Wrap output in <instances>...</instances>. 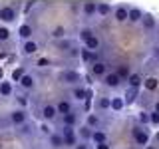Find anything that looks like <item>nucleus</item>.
Listing matches in <instances>:
<instances>
[{
	"instance_id": "obj_1",
	"label": "nucleus",
	"mask_w": 159,
	"mask_h": 149,
	"mask_svg": "<svg viewBox=\"0 0 159 149\" xmlns=\"http://www.w3.org/2000/svg\"><path fill=\"white\" fill-rule=\"evenodd\" d=\"M8 121H10V125H14V127L24 125V123H28V111L22 109V107L12 109V111L8 113Z\"/></svg>"
},
{
	"instance_id": "obj_2",
	"label": "nucleus",
	"mask_w": 159,
	"mask_h": 149,
	"mask_svg": "<svg viewBox=\"0 0 159 149\" xmlns=\"http://www.w3.org/2000/svg\"><path fill=\"white\" fill-rule=\"evenodd\" d=\"M60 133H62V137H64V147H76L78 143H80L78 131H76L74 127H64V125H62Z\"/></svg>"
},
{
	"instance_id": "obj_3",
	"label": "nucleus",
	"mask_w": 159,
	"mask_h": 149,
	"mask_svg": "<svg viewBox=\"0 0 159 149\" xmlns=\"http://www.w3.org/2000/svg\"><path fill=\"white\" fill-rule=\"evenodd\" d=\"M80 79H82V74L76 72V70H64L60 74V82L66 84V86H80Z\"/></svg>"
},
{
	"instance_id": "obj_4",
	"label": "nucleus",
	"mask_w": 159,
	"mask_h": 149,
	"mask_svg": "<svg viewBox=\"0 0 159 149\" xmlns=\"http://www.w3.org/2000/svg\"><path fill=\"white\" fill-rule=\"evenodd\" d=\"M131 133H133V139H135L137 147H147L149 145V133L143 125H135Z\"/></svg>"
},
{
	"instance_id": "obj_5",
	"label": "nucleus",
	"mask_w": 159,
	"mask_h": 149,
	"mask_svg": "<svg viewBox=\"0 0 159 149\" xmlns=\"http://www.w3.org/2000/svg\"><path fill=\"white\" fill-rule=\"evenodd\" d=\"M16 8L14 6H0V22L6 26V24H12L16 20Z\"/></svg>"
},
{
	"instance_id": "obj_6",
	"label": "nucleus",
	"mask_w": 159,
	"mask_h": 149,
	"mask_svg": "<svg viewBox=\"0 0 159 149\" xmlns=\"http://www.w3.org/2000/svg\"><path fill=\"white\" fill-rule=\"evenodd\" d=\"M40 115H42L44 121H54V119L58 117V109H56V103H46V106H42V111H40Z\"/></svg>"
},
{
	"instance_id": "obj_7",
	"label": "nucleus",
	"mask_w": 159,
	"mask_h": 149,
	"mask_svg": "<svg viewBox=\"0 0 159 149\" xmlns=\"http://www.w3.org/2000/svg\"><path fill=\"white\" fill-rule=\"evenodd\" d=\"M18 86H20V89H22V92H30V89H34V86H36V78L32 76V74H24L22 78L18 79Z\"/></svg>"
},
{
	"instance_id": "obj_8",
	"label": "nucleus",
	"mask_w": 159,
	"mask_h": 149,
	"mask_svg": "<svg viewBox=\"0 0 159 149\" xmlns=\"http://www.w3.org/2000/svg\"><path fill=\"white\" fill-rule=\"evenodd\" d=\"M103 84H106V88H109V89H117L121 86V78H119L116 72H107L106 76H103Z\"/></svg>"
},
{
	"instance_id": "obj_9",
	"label": "nucleus",
	"mask_w": 159,
	"mask_h": 149,
	"mask_svg": "<svg viewBox=\"0 0 159 149\" xmlns=\"http://www.w3.org/2000/svg\"><path fill=\"white\" fill-rule=\"evenodd\" d=\"M89 70H92V76H93V78H103V76L109 72V70H107V64L102 62V60H99V62H96V64H92V66H89Z\"/></svg>"
},
{
	"instance_id": "obj_10",
	"label": "nucleus",
	"mask_w": 159,
	"mask_h": 149,
	"mask_svg": "<svg viewBox=\"0 0 159 149\" xmlns=\"http://www.w3.org/2000/svg\"><path fill=\"white\" fill-rule=\"evenodd\" d=\"M20 52H22V56H34V54L38 52V42L36 40H26V42H22Z\"/></svg>"
},
{
	"instance_id": "obj_11",
	"label": "nucleus",
	"mask_w": 159,
	"mask_h": 149,
	"mask_svg": "<svg viewBox=\"0 0 159 149\" xmlns=\"http://www.w3.org/2000/svg\"><path fill=\"white\" fill-rule=\"evenodd\" d=\"M127 16H129V6H123V4L113 6V18L117 22H127Z\"/></svg>"
},
{
	"instance_id": "obj_12",
	"label": "nucleus",
	"mask_w": 159,
	"mask_h": 149,
	"mask_svg": "<svg viewBox=\"0 0 159 149\" xmlns=\"http://www.w3.org/2000/svg\"><path fill=\"white\" fill-rule=\"evenodd\" d=\"M78 123H80V117H78L76 111H70L66 115H62V125L64 127H78Z\"/></svg>"
},
{
	"instance_id": "obj_13",
	"label": "nucleus",
	"mask_w": 159,
	"mask_h": 149,
	"mask_svg": "<svg viewBox=\"0 0 159 149\" xmlns=\"http://www.w3.org/2000/svg\"><path fill=\"white\" fill-rule=\"evenodd\" d=\"M80 58H82L84 64H96V62H99V60H98V52H89L88 48L80 50Z\"/></svg>"
},
{
	"instance_id": "obj_14",
	"label": "nucleus",
	"mask_w": 159,
	"mask_h": 149,
	"mask_svg": "<svg viewBox=\"0 0 159 149\" xmlns=\"http://www.w3.org/2000/svg\"><path fill=\"white\" fill-rule=\"evenodd\" d=\"M96 12H98V2H92V0L82 2V14L84 16L92 18V16H96Z\"/></svg>"
},
{
	"instance_id": "obj_15",
	"label": "nucleus",
	"mask_w": 159,
	"mask_h": 149,
	"mask_svg": "<svg viewBox=\"0 0 159 149\" xmlns=\"http://www.w3.org/2000/svg\"><path fill=\"white\" fill-rule=\"evenodd\" d=\"M18 36H20V40H22V42H26V40H32V36H34V28L30 26V24H20Z\"/></svg>"
},
{
	"instance_id": "obj_16",
	"label": "nucleus",
	"mask_w": 159,
	"mask_h": 149,
	"mask_svg": "<svg viewBox=\"0 0 159 149\" xmlns=\"http://www.w3.org/2000/svg\"><path fill=\"white\" fill-rule=\"evenodd\" d=\"M143 10L141 8H129V16H127V22H131V24H141V20H143Z\"/></svg>"
},
{
	"instance_id": "obj_17",
	"label": "nucleus",
	"mask_w": 159,
	"mask_h": 149,
	"mask_svg": "<svg viewBox=\"0 0 159 149\" xmlns=\"http://www.w3.org/2000/svg\"><path fill=\"white\" fill-rule=\"evenodd\" d=\"M12 93H14V84L8 79H2L0 82V97H10Z\"/></svg>"
},
{
	"instance_id": "obj_18",
	"label": "nucleus",
	"mask_w": 159,
	"mask_h": 149,
	"mask_svg": "<svg viewBox=\"0 0 159 149\" xmlns=\"http://www.w3.org/2000/svg\"><path fill=\"white\" fill-rule=\"evenodd\" d=\"M113 12V6L109 2H98V12H96V16L99 18H106L107 14H111Z\"/></svg>"
},
{
	"instance_id": "obj_19",
	"label": "nucleus",
	"mask_w": 159,
	"mask_h": 149,
	"mask_svg": "<svg viewBox=\"0 0 159 149\" xmlns=\"http://www.w3.org/2000/svg\"><path fill=\"white\" fill-rule=\"evenodd\" d=\"M48 143H50V145H52L54 149L64 147V137H62V133H60V131H54L52 135L48 137Z\"/></svg>"
},
{
	"instance_id": "obj_20",
	"label": "nucleus",
	"mask_w": 159,
	"mask_h": 149,
	"mask_svg": "<svg viewBox=\"0 0 159 149\" xmlns=\"http://www.w3.org/2000/svg\"><path fill=\"white\" fill-rule=\"evenodd\" d=\"M56 109H58V115H66V113L74 111V109H72V103H70L68 99H60V102L56 103Z\"/></svg>"
},
{
	"instance_id": "obj_21",
	"label": "nucleus",
	"mask_w": 159,
	"mask_h": 149,
	"mask_svg": "<svg viewBox=\"0 0 159 149\" xmlns=\"http://www.w3.org/2000/svg\"><path fill=\"white\" fill-rule=\"evenodd\" d=\"M16 133L20 137H32L34 135V127H32V123H24V125H20L18 129H16Z\"/></svg>"
},
{
	"instance_id": "obj_22",
	"label": "nucleus",
	"mask_w": 159,
	"mask_h": 149,
	"mask_svg": "<svg viewBox=\"0 0 159 149\" xmlns=\"http://www.w3.org/2000/svg\"><path fill=\"white\" fill-rule=\"evenodd\" d=\"M93 131H96V129H92V127H88V125H82V127H78V137L84 139V141H89L92 135H93Z\"/></svg>"
},
{
	"instance_id": "obj_23",
	"label": "nucleus",
	"mask_w": 159,
	"mask_h": 149,
	"mask_svg": "<svg viewBox=\"0 0 159 149\" xmlns=\"http://www.w3.org/2000/svg\"><path fill=\"white\" fill-rule=\"evenodd\" d=\"M92 143L93 145H98V143H107V133L102 131V129H96L92 135Z\"/></svg>"
},
{
	"instance_id": "obj_24",
	"label": "nucleus",
	"mask_w": 159,
	"mask_h": 149,
	"mask_svg": "<svg viewBox=\"0 0 159 149\" xmlns=\"http://www.w3.org/2000/svg\"><path fill=\"white\" fill-rule=\"evenodd\" d=\"M127 84H129V88H133V89H139L143 86V78L139 76V74H131V76L127 78Z\"/></svg>"
},
{
	"instance_id": "obj_25",
	"label": "nucleus",
	"mask_w": 159,
	"mask_h": 149,
	"mask_svg": "<svg viewBox=\"0 0 159 149\" xmlns=\"http://www.w3.org/2000/svg\"><path fill=\"white\" fill-rule=\"evenodd\" d=\"M116 74L119 78H121V82H127V78L131 76V70H129V66H125V64H121V66L116 68Z\"/></svg>"
},
{
	"instance_id": "obj_26",
	"label": "nucleus",
	"mask_w": 159,
	"mask_h": 149,
	"mask_svg": "<svg viewBox=\"0 0 159 149\" xmlns=\"http://www.w3.org/2000/svg\"><path fill=\"white\" fill-rule=\"evenodd\" d=\"M143 88L149 89V92H153V89H157V88H159V79H157L155 76L145 78V79H143Z\"/></svg>"
},
{
	"instance_id": "obj_27",
	"label": "nucleus",
	"mask_w": 159,
	"mask_h": 149,
	"mask_svg": "<svg viewBox=\"0 0 159 149\" xmlns=\"http://www.w3.org/2000/svg\"><path fill=\"white\" fill-rule=\"evenodd\" d=\"M72 97L78 99V102H84V99H86V88L74 86V88H72Z\"/></svg>"
},
{
	"instance_id": "obj_28",
	"label": "nucleus",
	"mask_w": 159,
	"mask_h": 149,
	"mask_svg": "<svg viewBox=\"0 0 159 149\" xmlns=\"http://www.w3.org/2000/svg\"><path fill=\"white\" fill-rule=\"evenodd\" d=\"M141 26L145 30H153V28H155V18H153V14H143Z\"/></svg>"
},
{
	"instance_id": "obj_29",
	"label": "nucleus",
	"mask_w": 159,
	"mask_h": 149,
	"mask_svg": "<svg viewBox=\"0 0 159 149\" xmlns=\"http://www.w3.org/2000/svg\"><path fill=\"white\" fill-rule=\"evenodd\" d=\"M84 44H86V48L89 50V52H98V48L102 46V42H99V38H98V36H92V38L88 40V42H84Z\"/></svg>"
},
{
	"instance_id": "obj_30",
	"label": "nucleus",
	"mask_w": 159,
	"mask_h": 149,
	"mask_svg": "<svg viewBox=\"0 0 159 149\" xmlns=\"http://www.w3.org/2000/svg\"><path fill=\"white\" fill-rule=\"evenodd\" d=\"M16 103H18V107L26 109V107H28V103H30V97H28V93H26V92H22V93H16Z\"/></svg>"
},
{
	"instance_id": "obj_31",
	"label": "nucleus",
	"mask_w": 159,
	"mask_h": 149,
	"mask_svg": "<svg viewBox=\"0 0 159 149\" xmlns=\"http://www.w3.org/2000/svg\"><path fill=\"white\" fill-rule=\"evenodd\" d=\"M123 107H125V102H123V97H119V96L111 97V107H109V109H113V111H121Z\"/></svg>"
},
{
	"instance_id": "obj_32",
	"label": "nucleus",
	"mask_w": 159,
	"mask_h": 149,
	"mask_svg": "<svg viewBox=\"0 0 159 149\" xmlns=\"http://www.w3.org/2000/svg\"><path fill=\"white\" fill-rule=\"evenodd\" d=\"M135 97H137V89L127 88V89H125V96H123V102H125V106H127V103H133V102H135Z\"/></svg>"
},
{
	"instance_id": "obj_33",
	"label": "nucleus",
	"mask_w": 159,
	"mask_h": 149,
	"mask_svg": "<svg viewBox=\"0 0 159 149\" xmlns=\"http://www.w3.org/2000/svg\"><path fill=\"white\" fill-rule=\"evenodd\" d=\"M86 125L88 127H92V129H96L99 125V117L96 115V113H88V117H86Z\"/></svg>"
},
{
	"instance_id": "obj_34",
	"label": "nucleus",
	"mask_w": 159,
	"mask_h": 149,
	"mask_svg": "<svg viewBox=\"0 0 159 149\" xmlns=\"http://www.w3.org/2000/svg\"><path fill=\"white\" fill-rule=\"evenodd\" d=\"M64 36H66V28H64V26H56L52 30V38L54 40H62Z\"/></svg>"
},
{
	"instance_id": "obj_35",
	"label": "nucleus",
	"mask_w": 159,
	"mask_h": 149,
	"mask_svg": "<svg viewBox=\"0 0 159 149\" xmlns=\"http://www.w3.org/2000/svg\"><path fill=\"white\" fill-rule=\"evenodd\" d=\"M111 107V97H102L98 102V109L99 111H103V109H109Z\"/></svg>"
},
{
	"instance_id": "obj_36",
	"label": "nucleus",
	"mask_w": 159,
	"mask_h": 149,
	"mask_svg": "<svg viewBox=\"0 0 159 149\" xmlns=\"http://www.w3.org/2000/svg\"><path fill=\"white\" fill-rule=\"evenodd\" d=\"M8 40H10V28L2 24V26H0V42L4 44V42H8Z\"/></svg>"
},
{
	"instance_id": "obj_37",
	"label": "nucleus",
	"mask_w": 159,
	"mask_h": 149,
	"mask_svg": "<svg viewBox=\"0 0 159 149\" xmlns=\"http://www.w3.org/2000/svg\"><path fill=\"white\" fill-rule=\"evenodd\" d=\"M92 36H93V30H92V28H82V32H80V38H82V42H88Z\"/></svg>"
},
{
	"instance_id": "obj_38",
	"label": "nucleus",
	"mask_w": 159,
	"mask_h": 149,
	"mask_svg": "<svg viewBox=\"0 0 159 149\" xmlns=\"http://www.w3.org/2000/svg\"><path fill=\"white\" fill-rule=\"evenodd\" d=\"M40 133H42V135H46V137H50V135H52V133H54V131H52V127H50V125H48V123H46V121H44V123H42V125H40Z\"/></svg>"
},
{
	"instance_id": "obj_39",
	"label": "nucleus",
	"mask_w": 159,
	"mask_h": 149,
	"mask_svg": "<svg viewBox=\"0 0 159 149\" xmlns=\"http://www.w3.org/2000/svg\"><path fill=\"white\" fill-rule=\"evenodd\" d=\"M137 119L141 125H145V123H149V111H139L137 113Z\"/></svg>"
},
{
	"instance_id": "obj_40",
	"label": "nucleus",
	"mask_w": 159,
	"mask_h": 149,
	"mask_svg": "<svg viewBox=\"0 0 159 149\" xmlns=\"http://www.w3.org/2000/svg\"><path fill=\"white\" fill-rule=\"evenodd\" d=\"M149 123L159 125V113H157V111H149Z\"/></svg>"
},
{
	"instance_id": "obj_41",
	"label": "nucleus",
	"mask_w": 159,
	"mask_h": 149,
	"mask_svg": "<svg viewBox=\"0 0 159 149\" xmlns=\"http://www.w3.org/2000/svg\"><path fill=\"white\" fill-rule=\"evenodd\" d=\"M24 74H26V72H24V70H22V68H20V70H16V72H14V74H12V79H14V82H18V79H20V78H22V76H24Z\"/></svg>"
},
{
	"instance_id": "obj_42",
	"label": "nucleus",
	"mask_w": 159,
	"mask_h": 149,
	"mask_svg": "<svg viewBox=\"0 0 159 149\" xmlns=\"http://www.w3.org/2000/svg\"><path fill=\"white\" fill-rule=\"evenodd\" d=\"M48 64H50V60H48V58H40V60H38V64H36V66H38V68H46V66H48Z\"/></svg>"
},
{
	"instance_id": "obj_43",
	"label": "nucleus",
	"mask_w": 159,
	"mask_h": 149,
	"mask_svg": "<svg viewBox=\"0 0 159 149\" xmlns=\"http://www.w3.org/2000/svg\"><path fill=\"white\" fill-rule=\"evenodd\" d=\"M84 109H86V111H89V109H92V99H89V97L84 99Z\"/></svg>"
},
{
	"instance_id": "obj_44",
	"label": "nucleus",
	"mask_w": 159,
	"mask_h": 149,
	"mask_svg": "<svg viewBox=\"0 0 159 149\" xmlns=\"http://www.w3.org/2000/svg\"><path fill=\"white\" fill-rule=\"evenodd\" d=\"M93 149H111L109 143H98V145H93Z\"/></svg>"
},
{
	"instance_id": "obj_45",
	"label": "nucleus",
	"mask_w": 159,
	"mask_h": 149,
	"mask_svg": "<svg viewBox=\"0 0 159 149\" xmlns=\"http://www.w3.org/2000/svg\"><path fill=\"white\" fill-rule=\"evenodd\" d=\"M153 58L159 62V46H153Z\"/></svg>"
},
{
	"instance_id": "obj_46",
	"label": "nucleus",
	"mask_w": 159,
	"mask_h": 149,
	"mask_svg": "<svg viewBox=\"0 0 159 149\" xmlns=\"http://www.w3.org/2000/svg\"><path fill=\"white\" fill-rule=\"evenodd\" d=\"M74 149H89V147L86 145V141H82V143H78V145L74 147Z\"/></svg>"
},
{
	"instance_id": "obj_47",
	"label": "nucleus",
	"mask_w": 159,
	"mask_h": 149,
	"mask_svg": "<svg viewBox=\"0 0 159 149\" xmlns=\"http://www.w3.org/2000/svg\"><path fill=\"white\" fill-rule=\"evenodd\" d=\"M32 6H34V2H28V4H26V6H24V12H28V10H30V8H32Z\"/></svg>"
},
{
	"instance_id": "obj_48",
	"label": "nucleus",
	"mask_w": 159,
	"mask_h": 149,
	"mask_svg": "<svg viewBox=\"0 0 159 149\" xmlns=\"http://www.w3.org/2000/svg\"><path fill=\"white\" fill-rule=\"evenodd\" d=\"M153 111H157V113H159V102L153 103Z\"/></svg>"
},
{
	"instance_id": "obj_49",
	"label": "nucleus",
	"mask_w": 159,
	"mask_h": 149,
	"mask_svg": "<svg viewBox=\"0 0 159 149\" xmlns=\"http://www.w3.org/2000/svg\"><path fill=\"white\" fill-rule=\"evenodd\" d=\"M143 149H157V145H147V147H143Z\"/></svg>"
},
{
	"instance_id": "obj_50",
	"label": "nucleus",
	"mask_w": 159,
	"mask_h": 149,
	"mask_svg": "<svg viewBox=\"0 0 159 149\" xmlns=\"http://www.w3.org/2000/svg\"><path fill=\"white\" fill-rule=\"evenodd\" d=\"M155 141H157V143H159V131H157V133H155Z\"/></svg>"
},
{
	"instance_id": "obj_51",
	"label": "nucleus",
	"mask_w": 159,
	"mask_h": 149,
	"mask_svg": "<svg viewBox=\"0 0 159 149\" xmlns=\"http://www.w3.org/2000/svg\"><path fill=\"white\" fill-rule=\"evenodd\" d=\"M38 149H42V147H38Z\"/></svg>"
},
{
	"instance_id": "obj_52",
	"label": "nucleus",
	"mask_w": 159,
	"mask_h": 149,
	"mask_svg": "<svg viewBox=\"0 0 159 149\" xmlns=\"http://www.w3.org/2000/svg\"><path fill=\"white\" fill-rule=\"evenodd\" d=\"M92 149H93V147H92Z\"/></svg>"
}]
</instances>
